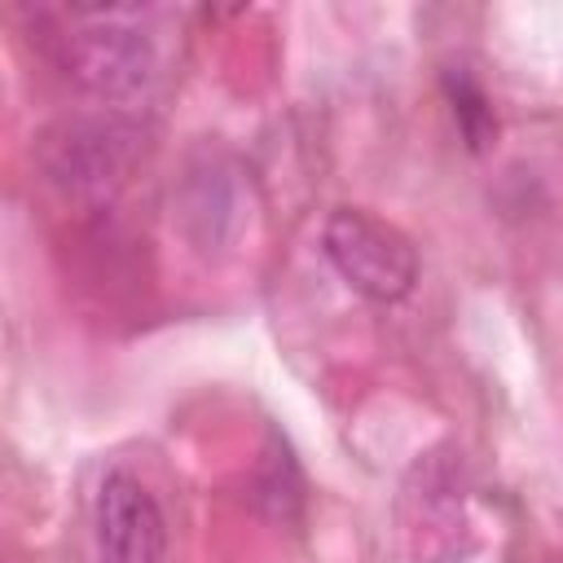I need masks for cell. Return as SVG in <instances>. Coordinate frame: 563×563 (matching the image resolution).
I'll return each instance as SVG.
<instances>
[{"mask_svg":"<svg viewBox=\"0 0 563 563\" xmlns=\"http://www.w3.org/2000/svg\"><path fill=\"white\" fill-rule=\"evenodd\" d=\"M66 79L101 101H128L154 79V44L128 9H84L66 35H53Z\"/></svg>","mask_w":563,"mask_h":563,"instance_id":"6da1fadb","label":"cell"},{"mask_svg":"<svg viewBox=\"0 0 563 563\" xmlns=\"http://www.w3.org/2000/svg\"><path fill=\"white\" fill-rule=\"evenodd\" d=\"M145 154V128L119 114L66 119L40 136L44 176L75 198H101L128 180L136 158Z\"/></svg>","mask_w":563,"mask_h":563,"instance_id":"7a4b0ae2","label":"cell"},{"mask_svg":"<svg viewBox=\"0 0 563 563\" xmlns=\"http://www.w3.org/2000/svg\"><path fill=\"white\" fill-rule=\"evenodd\" d=\"M321 251L334 273L374 303H396L418 282L413 242L365 207H334L321 229Z\"/></svg>","mask_w":563,"mask_h":563,"instance_id":"3957f363","label":"cell"},{"mask_svg":"<svg viewBox=\"0 0 563 563\" xmlns=\"http://www.w3.org/2000/svg\"><path fill=\"white\" fill-rule=\"evenodd\" d=\"M92 541L101 563H163L167 559V519L154 493L128 475L110 471L92 501Z\"/></svg>","mask_w":563,"mask_h":563,"instance_id":"277c9868","label":"cell"},{"mask_svg":"<svg viewBox=\"0 0 563 563\" xmlns=\"http://www.w3.org/2000/svg\"><path fill=\"white\" fill-rule=\"evenodd\" d=\"M444 84H449L453 114H457V128H462L466 145H471V150H488V141L497 136V114H493V106H488L484 88H479L471 75H462V70H457V75H449Z\"/></svg>","mask_w":563,"mask_h":563,"instance_id":"5b68a950","label":"cell"},{"mask_svg":"<svg viewBox=\"0 0 563 563\" xmlns=\"http://www.w3.org/2000/svg\"><path fill=\"white\" fill-rule=\"evenodd\" d=\"M268 462H264V471H260V506L273 515V519H295V510H299V501H303V484H299V471H295V462H290V453L286 449H268L264 453Z\"/></svg>","mask_w":563,"mask_h":563,"instance_id":"8992f818","label":"cell"}]
</instances>
